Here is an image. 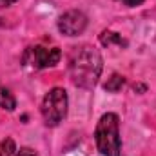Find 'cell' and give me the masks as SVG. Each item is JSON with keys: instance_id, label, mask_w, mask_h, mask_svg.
I'll use <instances>...</instances> for the list:
<instances>
[{"instance_id": "obj_1", "label": "cell", "mask_w": 156, "mask_h": 156, "mask_svg": "<svg viewBox=\"0 0 156 156\" xmlns=\"http://www.w3.org/2000/svg\"><path fill=\"white\" fill-rule=\"evenodd\" d=\"M104 60L96 47L78 45L69 53V76L71 82L82 89H93L102 75Z\"/></svg>"}, {"instance_id": "obj_3", "label": "cell", "mask_w": 156, "mask_h": 156, "mask_svg": "<svg viewBox=\"0 0 156 156\" xmlns=\"http://www.w3.org/2000/svg\"><path fill=\"white\" fill-rule=\"evenodd\" d=\"M42 116L45 125L49 127H56L67 115V93L62 87H55L51 89L44 100H42Z\"/></svg>"}, {"instance_id": "obj_13", "label": "cell", "mask_w": 156, "mask_h": 156, "mask_svg": "<svg viewBox=\"0 0 156 156\" xmlns=\"http://www.w3.org/2000/svg\"><path fill=\"white\" fill-rule=\"evenodd\" d=\"M147 87L145 85H142V83H138V85H134V91H145Z\"/></svg>"}, {"instance_id": "obj_12", "label": "cell", "mask_w": 156, "mask_h": 156, "mask_svg": "<svg viewBox=\"0 0 156 156\" xmlns=\"http://www.w3.org/2000/svg\"><path fill=\"white\" fill-rule=\"evenodd\" d=\"M13 2H16V0H0V9H2V7H7V5H11Z\"/></svg>"}, {"instance_id": "obj_10", "label": "cell", "mask_w": 156, "mask_h": 156, "mask_svg": "<svg viewBox=\"0 0 156 156\" xmlns=\"http://www.w3.org/2000/svg\"><path fill=\"white\" fill-rule=\"evenodd\" d=\"M15 156H38V154H37L31 147H22V149H20Z\"/></svg>"}, {"instance_id": "obj_2", "label": "cell", "mask_w": 156, "mask_h": 156, "mask_svg": "<svg viewBox=\"0 0 156 156\" xmlns=\"http://www.w3.org/2000/svg\"><path fill=\"white\" fill-rule=\"evenodd\" d=\"M96 147L102 156H120L122 154V140H120V122L118 115L105 113L98 120L94 131Z\"/></svg>"}, {"instance_id": "obj_9", "label": "cell", "mask_w": 156, "mask_h": 156, "mask_svg": "<svg viewBox=\"0 0 156 156\" xmlns=\"http://www.w3.org/2000/svg\"><path fill=\"white\" fill-rule=\"evenodd\" d=\"M15 153H16V147H15L13 138L2 140V144H0V156H13Z\"/></svg>"}, {"instance_id": "obj_4", "label": "cell", "mask_w": 156, "mask_h": 156, "mask_svg": "<svg viewBox=\"0 0 156 156\" xmlns=\"http://www.w3.org/2000/svg\"><path fill=\"white\" fill-rule=\"evenodd\" d=\"M60 58H62V51L58 47L47 49L42 45H31L22 55V66L29 71H40V69L56 66L60 62Z\"/></svg>"}, {"instance_id": "obj_11", "label": "cell", "mask_w": 156, "mask_h": 156, "mask_svg": "<svg viewBox=\"0 0 156 156\" xmlns=\"http://www.w3.org/2000/svg\"><path fill=\"white\" fill-rule=\"evenodd\" d=\"M125 5H129V7H136V5H142L144 4V0H122Z\"/></svg>"}, {"instance_id": "obj_5", "label": "cell", "mask_w": 156, "mask_h": 156, "mask_svg": "<svg viewBox=\"0 0 156 156\" xmlns=\"http://www.w3.org/2000/svg\"><path fill=\"white\" fill-rule=\"evenodd\" d=\"M85 27H87V16L78 9L66 11L58 18V29H60V33H64L67 37H76L80 33H83Z\"/></svg>"}, {"instance_id": "obj_7", "label": "cell", "mask_w": 156, "mask_h": 156, "mask_svg": "<svg viewBox=\"0 0 156 156\" xmlns=\"http://www.w3.org/2000/svg\"><path fill=\"white\" fill-rule=\"evenodd\" d=\"M100 40H102V44H104V45H111V44L127 45V42L122 38L118 33H113V31H104V33H102V37H100Z\"/></svg>"}, {"instance_id": "obj_6", "label": "cell", "mask_w": 156, "mask_h": 156, "mask_svg": "<svg viewBox=\"0 0 156 156\" xmlns=\"http://www.w3.org/2000/svg\"><path fill=\"white\" fill-rule=\"evenodd\" d=\"M0 107H4V109H7V111H13V109L16 107L15 96L9 93V89H5V87H2V85H0Z\"/></svg>"}, {"instance_id": "obj_8", "label": "cell", "mask_w": 156, "mask_h": 156, "mask_svg": "<svg viewBox=\"0 0 156 156\" xmlns=\"http://www.w3.org/2000/svg\"><path fill=\"white\" fill-rule=\"evenodd\" d=\"M123 83H125L123 76H120V75H113V76L105 82L104 89H105V91H109V93H118V91L123 87Z\"/></svg>"}]
</instances>
